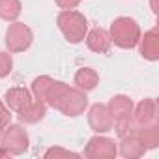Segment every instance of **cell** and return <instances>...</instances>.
I'll return each instance as SVG.
<instances>
[{"instance_id":"obj_1","label":"cell","mask_w":159,"mask_h":159,"mask_svg":"<svg viewBox=\"0 0 159 159\" xmlns=\"http://www.w3.org/2000/svg\"><path fill=\"white\" fill-rule=\"evenodd\" d=\"M111 43H114L120 49H135L139 45V39L142 36L140 26L131 17H116L111 23L109 28Z\"/></svg>"},{"instance_id":"obj_2","label":"cell","mask_w":159,"mask_h":159,"mask_svg":"<svg viewBox=\"0 0 159 159\" xmlns=\"http://www.w3.org/2000/svg\"><path fill=\"white\" fill-rule=\"evenodd\" d=\"M56 26L62 32V36L73 45L84 41V36L88 32L86 17L81 11H75V10H62L56 17Z\"/></svg>"},{"instance_id":"obj_3","label":"cell","mask_w":159,"mask_h":159,"mask_svg":"<svg viewBox=\"0 0 159 159\" xmlns=\"http://www.w3.org/2000/svg\"><path fill=\"white\" fill-rule=\"evenodd\" d=\"M133 101L129 96H124V94H118V96H112L111 101L107 103V109H109V114L112 118V129L116 131L118 137H124L127 135L131 129H133V124H131V112H133Z\"/></svg>"},{"instance_id":"obj_4","label":"cell","mask_w":159,"mask_h":159,"mask_svg":"<svg viewBox=\"0 0 159 159\" xmlns=\"http://www.w3.org/2000/svg\"><path fill=\"white\" fill-rule=\"evenodd\" d=\"M30 146L28 131L23 124H10L0 135V148L6 150L8 155H23Z\"/></svg>"},{"instance_id":"obj_5","label":"cell","mask_w":159,"mask_h":159,"mask_svg":"<svg viewBox=\"0 0 159 159\" xmlns=\"http://www.w3.org/2000/svg\"><path fill=\"white\" fill-rule=\"evenodd\" d=\"M88 107V98H86V92L79 90L77 86H69L64 90V94L60 96L58 103H56V111L62 112L64 116H69V118H75V116H81Z\"/></svg>"},{"instance_id":"obj_6","label":"cell","mask_w":159,"mask_h":159,"mask_svg":"<svg viewBox=\"0 0 159 159\" xmlns=\"http://www.w3.org/2000/svg\"><path fill=\"white\" fill-rule=\"evenodd\" d=\"M32 41H34V34H32V30L25 23L13 21L8 26L4 43H6L10 52H25L32 45Z\"/></svg>"},{"instance_id":"obj_7","label":"cell","mask_w":159,"mask_h":159,"mask_svg":"<svg viewBox=\"0 0 159 159\" xmlns=\"http://www.w3.org/2000/svg\"><path fill=\"white\" fill-rule=\"evenodd\" d=\"M116 155H118V144L112 139L103 137L101 133L92 137L84 146V157L88 159H114Z\"/></svg>"},{"instance_id":"obj_8","label":"cell","mask_w":159,"mask_h":159,"mask_svg":"<svg viewBox=\"0 0 159 159\" xmlns=\"http://www.w3.org/2000/svg\"><path fill=\"white\" fill-rule=\"evenodd\" d=\"M157 118H159V107L153 98H144L140 103H137V107H133V112H131L133 127L157 124Z\"/></svg>"},{"instance_id":"obj_9","label":"cell","mask_w":159,"mask_h":159,"mask_svg":"<svg viewBox=\"0 0 159 159\" xmlns=\"http://www.w3.org/2000/svg\"><path fill=\"white\" fill-rule=\"evenodd\" d=\"M88 125L94 133H107L112 131V118L109 114L107 105L103 103H94L88 109Z\"/></svg>"},{"instance_id":"obj_10","label":"cell","mask_w":159,"mask_h":159,"mask_svg":"<svg viewBox=\"0 0 159 159\" xmlns=\"http://www.w3.org/2000/svg\"><path fill=\"white\" fill-rule=\"evenodd\" d=\"M118 153L124 155V157H127V159H137V157H142L146 153V148H144V144L139 139V135H137L135 129H131L127 135L120 137Z\"/></svg>"},{"instance_id":"obj_11","label":"cell","mask_w":159,"mask_h":159,"mask_svg":"<svg viewBox=\"0 0 159 159\" xmlns=\"http://www.w3.org/2000/svg\"><path fill=\"white\" fill-rule=\"evenodd\" d=\"M137 47H139V52L144 60H148V62L159 60V34H157V28H152V30L144 32V36H140Z\"/></svg>"},{"instance_id":"obj_12","label":"cell","mask_w":159,"mask_h":159,"mask_svg":"<svg viewBox=\"0 0 159 159\" xmlns=\"http://www.w3.org/2000/svg\"><path fill=\"white\" fill-rule=\"evenodd\" d=\"M45 114H47V103L41 101V99H38V98H34L23 111L17 112L19 122L25 124V125H32V124L41 122L45 118Z\"/></svg>"},{"instance_id":"obj_13","label":"cell","mask_w":159,"mask_h":159,"mask_svg":"<svg viewBox=\"0 0 159 159\" xmlns=\"http://www.w3.org/2000/svg\"><path fill=\"white\" fill-rule=\"evenodd\" d=\"M84 41H86V47L92 51V52H98V54H105L109 52L111 49V36H109V30L105 28H94L90 32H86L84 36Z\"/></svg>"},{"instance_id":"obj_14","label":"cell","mask_w":159,"mask_h":159,"mask_svg":"<svg viewBox=\"0 0 159 159\" xmlns=\"http://www.w3.org/2000/svg\"><path fill=\"white\" fill-rule=\"evenodd\" d=\"M32 101V94H30V90H26V88H23V86H13V88H10L6 94H4V103L8 105V109L11 111V112H19V111H23L28 103Z\"/></svg>"},{"instance_id":"obj_15","label":"cell","mask_w":159,"mask_h":159,"mask_svg":"<svg viewBox=\"0 0 159 159\" xmlns=\"http://www.w3.org/2000/svg\"><path fill=\"white\" fill-rule=\"evenodd\" d=\"M73 83L79 90H83V92H92L98 88L99 84V75L96 69L92 67H81V69H77L75 77H73Z\"/></svg>"},{"instance_id":"obj_16","label":"cell","mask_w":159,"mask_h":159,"mask_svg":"<svg viewBox=\"0 0 159 159\" xmlns=\"http://www.w3.org/2000/svg\"><path fill=\"white\" fill-rule=\"evenodd\" d=\"M139 135V139L142 140L146 150H153L159 146V125L152 124V125H144V127H133Z\"/></svg>"},{"instance_id":"obj_17","label":"cell","mask_w":159,"mask_h":159,"mask_svg":"<svg viewBox=\"0 0 159 159\" xmlns=\"http://www.w3.org/2000/svg\"><path fill=\"white\" fill-rule=\"evenodd\" d=\"M21 11H23L21 0H0V19L13 23L19 19Z\"/></svg>"},{"instance_id":"obj_18","label":"cell","mask_w":159,"mask_h":159,"mask_svg":"<svg viewBox=\"0 0 159 159\" xmlns=\"http://www.w3.org/2000/svg\"><path fill=\"white\" fill-rule=\"evenodd\" d=\"M54 81L52 77H49V75H41V77H36L34 81H32V94H34V98H38V99H45V94H47V90H49V86H51V83Z\"/></svg>"},{"instance_id":"obj_19","label":"cell","mask_w":159,"mask_h":159,"mask_svg":"<svg viewBox=\"0 0 159 159\" xmlns=\"http://www.w3.org/2000/svg\"><path fill=\"white\" fill-rule=\"evenodd\" d=\"M13 69V56L10 51H0V79H4Z\"/></svg>"},{"instance_id":"obj_20","label":"cell","mask_w":159,"mask_h":159,"mask_svg":"<svg viewBox=\"0 0 159 159\" xmlns=\"http://www.w3.org/2000/svg\"><path fill=\"white\" fill-rule=\"evenodd\" d=\"M11 124V111L8 109V105L0 99V135L4 133V129Z\"/></svg>"},{"instance_id":"obj_21","label":"cell","mask_w":159,"mask_h":159,"mask_svg":"<svg viewBox=\"0 0 159 159\" xmlns=\"http://www.w3.org/2000/svg\"><path fill=\"white\" fill-rule=\"evenodd\" d=\"M47 159L49 157H79V153H75V152H69V150H66V148H60V146H54V148H49L45 153H43Z\"/></svg>"},{"instance_id":"obj_22","label":"cell","mask_w":159,"mask_h":159,"mask_svg":"<svg viewBox=\"0 0 159 159\" xmlns=\"http://www.w3.org/2000/svg\"><path fill=\"white\" fill-rule=\"evenodd\" d=\"M56 6L60 10H75L79 4H81V0H54Z\"/></svg>"}]
</instances>
